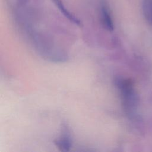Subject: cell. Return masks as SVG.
I'll use <instances>...</instances> for the list:
<instances>
[{
  "label": "cell",
  "mask_w": 152,
  "mask_h": 152,
  "mask_svg": "<svg viewBox=\"0 0 152 152\" xmlns=\"http://www.w3.org/2000/svg\"><path fill=\"white\" fill-rule=\"evenodd\" d=\"M56 146L61 151H69L72 146V139L68 129L65 127L58 140L55 141Z\"/></svg>",
  "instance_id": "7a4b0ae2"
},
{
  "label": "cell",
  "mask_w": 152,
  "mask_h": 152,
  "mask_svg": "<svg viewBox=\"0 0 152 152\" xmlns=\"http://www.w3.org/2000/svg\"><path fill=\"white\" fill-rule=\"evenodd\" d=\"M53 1L55 5L57 7V8L61 12V13H62L66 18H67L70 21L74 23V24L78 26H81V21L65 8L61 0H53Z\"/></svg>",
  "instance_id": "277c9868"
},
{
  "label": "cell",
  "mask_w": 152,
  "mask_h": 152,
  "mask_svg": "<svg viewBox=\"0 0 152 152\" xmlns=\"http://www.w3.org/2000/svg\"><path fill=\"white\" fill-rule=\"evenodd\" d=\"M100 18L104 28L109 31H112L114 29L113 20L109 9L105 5H102L100 8Z\"/></svg>",
  "instance_id": "3957f363"
},
{
  "label": "cell",
  "mask_w": 152,
  "mask_h": 152,
  "mask_svg": "<svg viewBox=\"0 0 152 152\" xmlns=\"http://www.w3.org/2000/svg\"><path fill=\"white\" fill-rule=\"evenodd\" d=\"M142 10L144 18L152 26V0H142Z\"/></svg>",
  "instance_id": "5b68a950"
},
{
  "label": "cell",
  "mask_w": 152,
  "mask_h": 152,
  "mask_svg": "<svg viewBox=\"0 0 152 152\" xmlns=\"http://www.w3.org/2000/svg\"><path fill=\"white\" fill-rule=\"evenodd\" d=\"M125 113L130 117L135 115L138 105V95L130 79L118 77L115 80Z\"/></svg>",
  "instance_id": "6da1fadb"
}]
</instances>
